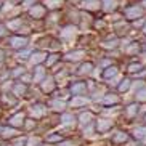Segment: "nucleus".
<instances>
[{
  "label": "nucleus",
  "mask_w": 146,
  "mask_h": 146,
  "mask_svg": "<svg viewBox=\"0 0 146 146\" xmlns=\"http://www.w3.org/2000/svg\"><path fill=\"white\" fill-rule=\"evenodd\" d=\"M8 45L15 50H21L27 45V37H21V35H11L8 39Z\"/></svg>",
  "instance_id": "f257e3e1"
},
{
  "label": "nucleus",
  "mask_w": 146,
  "mask_h": 146,
  "mask_svg": "<svg viewBox=\"0 0 146 146\" xmlns=\"http://www.w3.org/2000/svg\"><path fill=\"white\" fill-rule=\"evenodd\" d=\"M45 13H47V8H45L43 5H32V8L29 10V15L34 18V19H40V18H43Z\"/></svg>",
  "instance_id": "f03ea898"
},
{
  "label": "nucleus",
  "mask_w": 146,
  "mask_h": 146,
  "mask_svg": "<svg viewBox=\"0 0 146 146\" xmlns=\"http://www.w3.org/2000/svg\"><path fill=\"white\" fill-rule=\"evenodd\" d=\"M112 127V120L111 119H98L96 120V130L100 133H104L108 130H111Z\"/></svg>",
  "instance_id": "7ed1b4c3"
},
{
  "label": "nucleus",
  "mask_w": 146,
  "mask_h": 146,
  "mask_svg": "<svg viewBox=\"0 0 146 146\" xmlns=\"http://www.w3.org/2000/svg\"><path fill=\"white\" fill-rule=\"evenodd\" d=\"M125 15L129 19H135V18H140L143 15V8L141 7H132V8L125 10Z\"/></svg>",
  "instance_id": "20e7f679"
},
{
  "label": "nucleus",
  "mask_w": 146,
  "mask_h": 146,
  "mask_svg": "<svg viewBox=\"0 0 146 146\" xmlns=\"http://www.w3.org/2000/svg\"><path fill=\"white\" fill-rule=\"evenodd\" d=\"M85 90H87L85 82H76L71 87V93L72 95H82V93H85Z\"/></svg>",
  "instance_id": "39448f33"
},
{
  "label": "nucleus",
  "mask_w": 146,
  "mask_h": 146,
  "mask_svg": "<svg viewBox=\"0 0 146 146\" xmlns=\"http://www.w3.org/2000/svg\"><path fill=\"white\" fill-rule=\"evenodd\" d=\"M138 111H140V106H138L137 103H132V104H129V106L125 108V114H127V117H129V119L137 117Z\"/></svg>",
  "instance_id": "423d86ee"
},
{
  "label": "nucleus",
  "mask_w": 146,
  "mask_h": 146,
  "mask_svg": "<svg viewBox=\"0 0 146 146\" xmlns=\"http://www.w3.org/2000/svg\"><path fill=\"white\" fill-rule=\"evenodd\" d=\"M133 137L137 138V140H140V141L146 140V125H140V127H137V129L133 130Z\"/></svg>",
  "instance_id": "0eeeda50"
},
{
  "label": "nucleus",
  "mask_w": 146,
  "mask_h": 146,
  "mask_svg": "<svg viewBox=\"0 0 146 146\" xmlns=\"http://www.w3.org/2000/svg\"><path fill=\"white\" fill-rule=\"evenodd\" d=\"M43 60H47V53L45 52H34L32 53V58H31L32 64H39V63H42Z\"/></svg>",
  "instance_id": "6e6552de"
},
{
  "label": "nucleus",
  "mask_w": 146,
  "mask_h": 146,
  "mask_svg": "<svg viewBox=\"0 0 146 146\" xmlns=\"http://www.w3.org/2000/svg\"><path fill=\"white\" fill-rule=\"evenodd\" d=\"M112 141L114 143H127L129 141V135L125 132H116L114 137H112Z\"/></svg>",
  "instance_id": "1a4fd4ad"
},
{
  "label": "nucleus",
  "mask_w": 146,
  "mask_h": 146,
  "mask_svg": "<svg viewBox=\"0 0 146 146\" xmlns=\"http://www.w3.org/2000/svg\"><path fill=\"white\" fill-rule=\"evenodd\" d=\"M84 55H85L84 50H76V52L68 53V55H66V60H68V61H77V60H80Z\"/></svg>",
  "instance_id": "9d476101"
},
{
  "label": "nucleus",
  "mask_w": 146,
  "mask_h": 146,
  "mask_svg": "<svg viewBox=\"0 0 146 146\" xmlns=\"http://www.w3.org/2000/svg\"><path fill=\"white\" fill-rule=\"evenodd\" d=\"M79 120H80L82 125H88L92 120H93V114H92V112H82L80 117H79Z\"/></svg>",
  "instance_id": "9b49d317"
},
{
  "label": "nucleus",
  "mask_w": 146,
  "mask_h": 146,
  "mask_svg": "<svg viewBox=\"0 0 146 146\" xmlns=\"http://www.w3.org/2000/svg\"><path fill=\"white\" fill-rule=\"evenodd\" d=\"M103 8L106 10V11H114V10L117 8V0H104L103 2Z\"/></svg>",
  "instance_id": "f8f14e48"
},
{
  "label": "nucleus",
  "mask_w": 146,
  "mask_h": 146,
  "mask_svg": "<svg viewBox=\"0 0 146 146\" xmlns=\"http://www.w3.org/2000/svg\"><path fill=\"white\" fill-rule=\"evenodd\" d=\"M135 98H137V101H140V103H145V101H146V87L138 88L137 95H135Z\"/></svg>",
  "instance_id": "ddd939ff"
},
{
  "label": "nucleus",
  "mask_w": 146,
  "mask_h": 146,
  "mask_svg": "<svg viewBox=\"0 0 146 146\" xmlns=\"http://www.w3.org/2000/svg\"><path fill=\"white\" fill-rule=\"evenodd\" d=\"M87 103V100L84 98V96H80V95H76L72 98V101H71V106H84V104Z\"/></svg>",
  "instance_id": "4468645a"
},
{
  "label": "nucleus",
  "mask_w": 146,
  "mask_h": 146,
  "mask_svg": "<svg viewBox=\"0 0 146 146\" xmlns=\"http://www.w3.org/2000/svg\"><path fill=\"white\" fill-rule=\"evenodd\" d=\"M116 74H117V68L116 66H109V68L103 72V77L104 79H111V77H114Z\"/></svg>",
  "instance_id": "2eb2a0df"
},
{
  "label": "nucleus",
  "mask_w": 146,
  "mask_h": 146,
  "mask_svg": "<svg viewBox=\"0 0 146 146\" xmlns=\"http://www.w3.org/2000/svg\"><path fill=\"white\" fill-rule=\"evenodd\" d=\"M43 76H45V69H43L42 66H37V68H35V76H34V80H35V82H42Z\"/></svg>",
  "instance_id": "dca6fc26"
},
{
  "label": "nucleus",
  "mask_w": 146,
  "mask_h": 146,
  "mask_svg": "<svg viewBox=\"0 0 146 146\" xmlns=\"http://www.w3.org/2000/svg\"><path fill=\"white\" fill-rule=\"evenodd\" d=\"M23 122H24V116H23V114H16V116H13V117H11V120H10V124L15 125V127L23 125Z\"/></svg>",
  "instance_id": "f3484780"
},
{
  "label": "nucleus",
  "mask_w": 146,
  "mask_h": 146,
  "mask_svg": "<svg viewBox=\"0 0 146 146\" xmlns=\"http://www.w3.org/2000/svg\"><path fill=\"white\" fill-rule=\"evenodd\" d=\"M92 68H93V64H92V63H85V64H82L80 68H79L77 72L79 74H90L92 72Z\"/></svg>",
  "instance_id": "a211bd4d"
},
{
  "label": "nucleus",
  "mask_w": 146,
  "mask_h": 146,
  "mask_svg": "<svg viewBox=\"0 0 146 146\" xmlns=\"http://www.w3.org/2000/svg\"><path fill=\"white\" fill-rule=\"evenodd\" d=\"M103 103H106V104H117L119 103V98H117L116 95H106L104 100H103Z\"/></svg>",
  "instance_id": "6ab92c4d"
},
{
  "label": "nucleus",
  "mask_w": 146,
  "mask_h": 146,
  "mask_svg": "<svg viewBox=\"0 0 146 146\" xmlns=\"http://www.w3.org/2000/svg\"><path fill=\"white\" fill-rule=\"evenodd\" d=\"M13 93L16 95V96H23V95L26 93V87L21 85V84H16L15 88H13Z\"/></svg>",
  "instance_id": "aec40b11"
},
{
  "label": "nucleus",
  "mask_w": 146,
  "mask_h": 146,
  "mask_svg": "<svg viewBox=\"0 0 146 146\" xmlns=\"http://www.w3.org/2000/svg\"><path fill=\"white\" fill-rule=\"evenodd\" d=\"M43 112H45V106L37 104V106L32 109V116H34V117H40V116H43Z\"/></svg>",
  "instance_id": "412c9836"
},
{
  "label": "nucleus",
  "mask_w": 146,
  "mask_h": 146,
  "mask_svg": "<svg viewBox=\"0 0 146 146\" xmlns=\"http://www.w3.org/2000/svg\"><path fill=\"white\" fill-rule=\"evenodd\" d=\"M130 85H132V82H130L129 79H124V80L119 84V87H117V88H119V92H127L130 88Z\"/></svg>",
  "instance_id": "4be33fe9"
},
{
  "label": "nucleus",
  "mask_w": 146,
  "mask_h": 146,
  "mask_svg": "<svg viewBox=\"0 0 146 146\" xmlns=\"http://www.w3.org/2000/svg\"><path fill=\"white\" fill-rule=\"evenodd\" d=\"M50 106H52L55 111H63V109H64V103H63V101H58V100H53L52 103H50Z\"/></svg>",
  "instance_id": "5701e85b"
},
{
  "label": "nucleus",
  "mask_w": 146,
  "mask_h": 146,
  "mask_svg": "<svg viewBox=\"0 0 146 146\" xmlns=\"http://www.w3.org/2000/svg\"><path fill=\"white\" fill-rule=\"evenodd\" d=\"M21 24H23L21 18H18V19H15V21H10L8 23V27H10V29H13V31H18Z\"/></svg>",
  "instance_id": "b1692460"
},
{
  "label": "nucleus",
  "mask_w": 146,
  "mask_h": 146,
  "mask_svg": "<svg viewBox=\"0 0 146 146\" xmlns=\"http://www.w3.org/2000/svg\"><path fill=\"white\" fill-rule=\"evenodd\" d=\"M76 122V119H74V116L72 114H63V124H66V125H71V124H74Z\"/></svg>",
  "instance_id": "393cba45"
},
{
  "label": "nucleus",
  "mask_w": 146,
  "mask_h": 146,
  "mask_svg": "<svg viewBox=\"0 0 146 146\" xmlns=\"http://www.w3.org/2000/svg\"><path fill=\"white\" fill-rule=\"evenodd\" d=\"M61 2H63V0H45V3L48 5V8H52V10L58 8L61 5Z\"/></svg>",
  "instance_id": "a878e982"
},
{
  "label": "nucleus",
  "mask_w": 146,
  "mask_h": 146,
  "mask_svg": "<svg viewBox=\"0 0 146 146\" xmlns=\"http://www.w3.org/2000/svg\"><path fill=\"white\" fill-rule=\"evenodd\" d=\"M43 84H42V90L43 92H50L52 90V87H53V80L52 79H48V80H42Z\"/></svg>",
  "instance_id": "bb28decb"
},
{
  "label": "nucleus",
  "mask_w": 146,
  "mask_h": 146,
  "mask_svg": "<svg viewBox=\"0 0 146 146\" xmlns=\"http://www.w3.org/2000/svg\"><path fill=\"white\" fill-rule=\"evenodd\" d=\"M58 58H60V55H56V53H53V55H50V58L47 60V66H52L53 63H55V61L58 60Z\"/></svg>",
  "instance_id": "cd10ccee"
},
{
  "label": "nucleus",
  "mask_w": 146,
  "mask_h": 146,
  "mask_svg": "<svg viewBox=\"0 0 146 146\" xmlns=\"http://www.w3.org/2000/svg\"><path fill=\"white\" fill-rule=\"evenodd\" d=\"M129 71L130 72H140V71H141V64H130Z\"/></svg>",
  "instance_id": "c85d7f7f"
},
{
  "label": "nucleus",
  "mask_w": 146,
  "mask_h": 146,
  "mask_svg": "<svg viewBox=\"0 0 146 146\" xmlns=\"http://www.w3.org/2000/svg\"><path fill=\"white\" fill-rule=\"evenodd\" d=\"M29 53H31V50H24L23 53L19 52V53H18V58H19V60H21V58H23V60H26V58H29V56H27Z\"/></svg>",
  "instance_id": "c756f323"
},
{
  "label": "nucleus",
  "mask_w": 146,
  "mask_h": 146,
  "mask_svg": "<svg viewBox=\"0 0 146 146\" xmlns=\"http://www.w3.org/2000/svg\"><path fill=\"white\" fill-rule=\"evenodd\" d=\"M19 74H21V76L24 74V68H16V71L13 72V76H19Z\"/></svg>",
  "instance_id": "7c9ffc66"
},
{
  "label": "nucleus",
  "mask_w": 146,
  "mask_h": 146,
  "mask_svg": "<svg viewBox=\"0 0 146 146\" xmlns=\"http://www.w3.org/2000/svg\"><path fill=\"white\" fill-rule=\"evenodd\" d=\"M35 2H37V0H24V5H26V7H32Z\"/></svg>",
  "instance_id": "2f4dec72"
},
{
  "label": "nucleus",
  "mask_w": 146,
  "mask_h": 146,
  "mask_svg": "<svg viewBox=\"0 0 146 146\" xmlns=\"http://www.w3.org/2000/svg\"><path fill=\"white\" fill-rule=\"evenodd\" d=\"M5 34H7V29H5V26H2V24H0V37H3Z\"/></svg>",
  "instance_id": "473e14b6"
},
{
  "label": "nucleus",
  "mask_w": 146,
  "mask_h": 146,
  "mask_svg": "<svg viewBox=\"0 0 146 146\" xmlns=\"http://www.w3.org/2000/svg\"><path fill=\"white\" fill-rule=\"evenodd\" d=\"M3 132H5V133H3L5 137H11V135H13V133H15L13 130H8V129H7V130H3Z\"/></svg>",
  "instance_id": "72a5a7b5"
},
{
  "label": "nucleus",
  "mask_w": 146,
  "mask_h": 146,
  "mask_svg": "<svg viewBox=\"0 0 146 146\" xmlns=\"http://www.w3.org/2000/svg\"><path fill=\"white\" fill-rule=\"evenodd\" d=\"M95 5H98V3H96V2H93V0H92V2H88V3H87V7H88V8H96Z\"/></svg>",
  "instance_id": "f704fd0d"
},
{
  "label": "nucleus",
  "mask_w": 146,
  "mask_h": 146,
  "mask_svg": "<svg viewBox=\"0 0 146 146\" xmlns=\"http://www.w3.org/2000/svg\"><path fill=\"white\" fill-rule=\"evenodd\" d=\"M8 2H10L11 5H18V3H21L23 0H8Z\"/></svg>",
  "instance_id": "c9c22d12"
},
{
  "label": "nucleus",
  "mask_w": 146,
  "mask_h": 146,
  "mask_svg": "<svg viewBox=\"0 0 146 146\" xmlns=\"http://www.w3.org/2000/svg\"><path fill=\"white\" fill-rule=\"evenodd\" d=\"M60 146H74V143H71V141H64V143H61Z\"/></svg>",
  "instance_id": "e433bc0d"
},
{
  "label": "nucleus",
  "mask_w": 146,
  "mask_h": 146,
  "mask_svg": "<svg viewBox=\"0 0 146 146\" xmlns=\"http://www.w3.org/2000/svg\"><path fill=\"white\" fill-rule=\"evenodd\" d=\"M2 63H3V52L0 50V66H2Z\"/></svg>",
  "instance_id": "4c0bfd02"
},
{
  "label": "nucleus",
  "mask_w": 146,
  "mask_h": 146,
  "mask_svg": "<svg viewBox=\"0 0 146 146\" xmlns=\"http://www.w3.org/2000/svg\"><path fill=\"white\" fill-rule=\"evenodd\" d=\"M0 10H2V2H0Z\"/></svg>",
  "instance_id": "58836bf2"
},
{
  "label": "nucleus",
  "mask_w": 146,
  "mask_h": 146,
  "mask_svg": "<svg viewBox=\"0 0 146 146\" xmlns=\"http://www.w3.org/2000/svg\"><path fill=\"white\" fill-rule=\"evenodd\" d=\"M145 32H146V26H145Z\"/></svg>",
  "instance_id": "ea45409f"
}]
</instances>
